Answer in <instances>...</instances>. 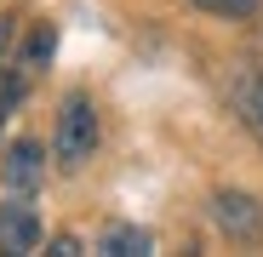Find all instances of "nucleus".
Listing matches in <instances>:
<instances>
[{
  "label": "nucleus",
  "instance_id": "nucleus-8",
  "mask_svg": "<svg viewBox=\"0 0 263 257\" xmlns=\"http://www.w3.org/2000/svg\"><path fill=\"white\" fill-rule=\"evenodd\" d=\"M23 74H29V63H17V69L6 74V86H0V120H6V114H12V103L23 97Z\"/></svg>",
  "mask_w": 263,
  "mask_h": 257
},
{
  "label": "nucleus",
  "instance_id": "nucleus-9",
  "mask_svg": "<svg viewBox=\"0 0 263 257\" xmlns=\"http://www.w3.org/2000/svg\"><path fill=\"white\" fill-rule=\"evenodd\" d=\"M52 46H58V34H52V29H40V34L29 40V63H46V57H52Z\"/></svg>",
  "mask_w": 263,
  "mask_h": 257
},
{
  "label": "nucleus",
  "instance_id": "nucleus-1",
  "mask_svg": "<svg viewBox=\"0 0 263 257\" xmlns=\"http://www.w3.org/2000/svg\"><path fill=\"white\" fill-rule=\"evenodd\" d=\"M98 137H103V126H98V103L86 97V92H69L58 103V126H52V160L63 171H80L86 160L98 154Z\"/></svg>",
  "mask_w": 263,
  "mask_h": 257
},
{
  "label": "nucleus",
  "instance_id": "nucleus-6",
  "mask_svg": "<svg viewBox=\"0 0 263 257\" xmlns=\"http://www.w3.org/2000/svg\"><path fill=\"white\" fill-rule=\"evenodd\" d=\"M98 251H109V257H143V251H155V240H149V229H138V223H115V229H103Z\"/></svg>",
  "mask_w": 263,
  "mask_h": 257
},
{
  "label": "nucleus",
  "instance_id": "nucleus-3",
  "mask_svg": "<svg viewBox=\"0 0 263 257\" xmlns=\"http://www.w3.org/2000/svg\"><path fill=\"white\" fill-rule=\"evenodd\" d=\"M212 223L223 229L229 240H240V246H257L263 240V206L246 189H217L212 194Z\"/></svg>",
  "mask_w": 263,
  "mask_h": 257
},
{
  "label": "nucleus",
  "instance_id": "nucleus-5",
  "mask_svg": "<svg viewBox=\"0 0 263 257\" xmlns=\"http://www.w3.org/2000/svg\"><path fill=\"white\" fill-rule=\"evenodd\" d=\"M0 177H6V189H17V194H34L40 183H46V149H40L34 137H17L6 154H0Z\"/></svg>",
  "mask_w": 263,
  "mask_h": 257
},
{
  "label": "nucleus",
  "instance_id": "nucleus-2",
  "mask_svg": "<svg viewBox=\"0 0 263 257\" xmlns=\"http://www.w3.org/2000/svg\"><path fill=\"white\" fill-rule=\"evenodd\" d=\"M40 211H34V200L29 194H17V189H6L0 194V251H12V257H29L34 246H40Z\"/></svg>",
  "mask_w": 263,
  "mask_h": 257
},
{
  "label": "nucleus",
  "instance_id": "nucleus-4",
  "mask_svg": "<svg viewBox=\"0 0 263 257\" xmlns=\"http://www.w3.org/2000/svg\"><path fill=\"white\" fill-rule=\"evenodd\" d=\"M229 103H235L240 126L263 143V57H246V63L229 74Z\"/></svg>",
  "mask_w": 263,
  "mask_h": 257
},
{
  "label": "nucleus",
  "instance_id": "nucleus-7",
  "mask_svg": "<svg viewBox=\"0 0 263 257\" xmlns=\"http://www.w3.org/2000/svg\"><path fill=\"white\" fill-rule=\"evenodd\" d=\"M200 12H212V17H252L257 12V0H195Z\"/></svg>",
  "mask_w": 263,
  "mask_h": 257
}]
</instances>
